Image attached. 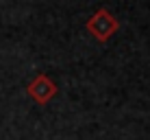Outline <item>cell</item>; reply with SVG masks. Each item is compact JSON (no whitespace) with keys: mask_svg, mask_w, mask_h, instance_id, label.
Returning <instances> with one entry per match:
<instances>
[{"mask_svg":"<svg viewBox=\"0 0 150 140\" xmlns=\"http://www.w3.org/2000/svg\"><path fill=\"white\" fill-rule=\"evenodd\" d=\"M117 29H120L117 20L113 18V13H109L107 9H98L89 18V22H87V31L94 35L98 42H107L111 35H115Z\"/></svg>","mask_w":150,"mask_h":140,"instance_id":"6da1fadb","label":"cell"},{"mask_svg":"<svg viewBox=\"0 0 150 140\" xmlns=\"http://www.w3.org/2000/svg\"><path fill=\"white\" fill-rule=\"evenodd\" d=\"M26 92H28V96L33 98V101H37L39 105H46V103H48L50 98L57 94V85H54L46 75H37V77L28 83Z\"/></svg>","mask_w":150,"mask_h":140,"instance_id":"7a4b0ae2","label":"cell"}]
</instances>
